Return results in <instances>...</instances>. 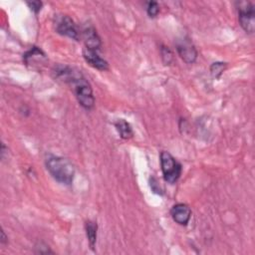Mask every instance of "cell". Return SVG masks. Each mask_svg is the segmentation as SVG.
Wrapping results in <instances>:
<instances>
[{"label":"cell","instance_id":"obj_1","mask_svg":"<svg viewBox=\"0 0 255 255\" xmlns=\"http://www.w3.org/2000/svg\"><path fill=\"white\" fill-rule=\"evenodd\" d=\"M55 73L57 78L73 87L76 98L83 108L90 110L94 107L95 98L92 87L81 72L76 71L70 67L60 66L56 68Z\"/></svg>","mask_w":255,"mask_h":255},{"label":"cell","instance_id":"obj_2","mask_svg":"<svg viewBox=\"0 0 255 255\" xmlns=\"http://www.w3.org/2000/svg\"><path fill=\"white\" fill-rule=\"evenodd\" d=\"M46 167L50 174L63 184H71L75 176V167L72 162L62 156L49 154L46 157Z\"/></svg>","mask_w":255,"mask_h":255},{"label":"cell","instance_id":"obj_3","mask_svg":"<svg viewBox=\"0 0 255 255\" xmlns=\"http://www.w3.org/2000/svg\"><path fill=\"white\" fill-rule=\"evenodd\" d=\"M237 4L238 20L246 33L252 34L255 30V8L251 1H239Z\"/></svg>","mask_w":255,"mask_h":255},{"label":"cell","instance_id":"obj_4","mask_svg":"<svg viewBox=\"0 0 255 255\" xmlns=\"http://www.w3.org/2000/svg\"><path fill=\"white\" fill-rule=\"evenodd\" d=\"M160 164L163 177L168 183H174L181 174V164L167 151L160 153Z\"/></svg>","mask_w":255,"mask_h":255},{"label":"cell","instance_id":"obj_5","mask_svg":"<svg viewBox=\"0 0 255 255\" xmlns=\"http://www.w3.org/2000/svg\"><path fill=\"white\" fill-rule=\"evenodd\" d=\"M56 31L64 36H67L71 39L78 40L79 32L75 22L67 15H62L56 20Z\"/></svg>","mask_w":255,"mask_h":255},{"label":"cell","instance_id":"obj_6","mask_svg":"<svg viewBox=\"0 0 255 255\" xmlns=\"http://www.w3.org/2000/svg\"><path fill=\"white\" fill-rule=\"evenodd\" d=\"M176 50L180 58L187 64H192L197 58V51L189 39L183 38L176 44Z\"/></svg>","mask_w":255,"mask_h":255},{"label":"cell","instance_id":"obj_7","mask_svg":"<svg viewBox=\"0 0 255 255\" xmlns=\"http://www.w3.org/2000/svg\"><path fill=\"white\" fill-rule=\"evenodd\" d=\"M82 36L85 42V48L93 51H99L102 47V41L96 29L93 26H86L82 31Z\"/></svg>","mask_w":255,"mask_h":255},{"label":"cell","instance_id":"obj_8","mask_svg":"<svg viewBox=\"0 0 255 255\" xmlns=\"http://www.w3.org/2000/svg\"><path fill=\"white\" fill-rule=\"evenodd\" d=\"M170 214L176 223L180 225H186L191 216V209L184 203H177L172 206Z\"/></svg>","mask_w":255,"mask_h":255},{"label":"cell","instance_id":"obj_9","mask_svg":"<svg viewBox=\"0 0 255 255\" xmlns=\"http://www.w3.org/2000/svg\"><path fill=\"white\" fill-rule=\"evenodd\" d=\"M83 56L86 62L90 64L92 67L101 71H106L109 69L108 62L105 59H103L101 56H99L98 51H93L85 48L83 50Z\"/></svg>","mask_w":255,"mask_h":255},{"label":"cell","instance_id":"obj_10","mask_svg":"<svg viewBox=\"0 0 255 255\" xmlns=\"http://www.w3.org/2000/svg\"><path fill=\"white\" fill-rule=\"evenodd\" d=\"M23 59L27 65L39 66L46 61V55L38 47H33L23 56Z\"/></svg>","mask_w":255,"mask_h":255},{"label":"cell","instance_id":"obj_11","mask_svg":"<svg viewBox=\"0 0 255 255\" xmlns=\"http://www.w3.org/2000/svg\"><path fill=\"white\" fill-rule=\"evenodd\" d=\"M115 127L120 134V136L124 139H128L133 135L132 128L130 125L124 119H120L115 123Z\"/></svg>","mask_w":255,"mask_h":255},{"label":"cell","instance_id":"obj_12","mask_svg":"<svg viewBox=\"0 0 255 255\" xmlns=\"http://www.w3.org/2000/svg\"><path fill=\"white\" fill-rule=\"evenodd\" d=\"M97 231H98V224L94 221L88 220L86 222V234L89 240L90 247L93 251H95V246L97 241Z\"/></svg>","mask_w":255,"mask_h":255},{"label":"cell","instance_id":"obj_13","mask_svg":"<svg viewBox=\"0 0 255 255\" xmlns=\"http://www.w3.org/2000/svg\"><path fill=\"white\" fill-rule=\"evenodd\" d=\"M226 66H227V64L223 63V62H215V63H213L210 66L211 75L215 79H218L221 76V74L224 72V70L226 69Z\"/></svg>","mask_w":255,"mask_h":255},{"label":"cell","instance_id":"obj_14","mask_svg":"<svg viewBox=\"0 0 255 255\" xmlns=\"http://www.w3.org/2000/svg\"><path fill=\"white\" fill-rule=\"evenodd\" d=\"M160 51H161L162 62L164 63V65H169L172 62V60H173L172 52L170 51V49L168 47H165V46H162Z\"/></svg>","mask_w":255,"mask_h":255},{"label":"cell","instance_id":"obj_15","mask_svg":"<svg viewBox=\"0 0 255 255\" xmlns=\"http://www.w3.org/2000/svg\"><path fill=\"white\" fill-rule=\"evenodd\" d=\"M146 12L149 17H155L159 12V5L155 1H150L147 3Z\"/></svg>","mask_w":255,"mask_h":255},{"label":"cell","instance_id":"obj_16","mask_svg":"<svg viewBox=\"0 0 255 255\" xmlns=\"http://www.w3.org/2000/svg\"><path fill=\"white\" fill-rule=\"evenodd\" d=\"M28 6L30 7V9L32 11H34L35 13H38L40 10H41V7H42V2L41 1H32V2H27Z\"/></svg>","mask_w":255,"mask_h":255},{"label":"cell","instance_id":"obj_17","mask_svg":"<svg viewBox=\"0 0 255 255\" xmlns=\"http://www.w3.org/2000/svg\"><path fill=\"white\" fill-rule=\"evenodd\" d=\"M1 243L2 244H5L6 242H7V238H6V236H5V233H4V231L3 230H1Z\"/></svg>","mask_w":255,"mask_h":255}]
</instances>
